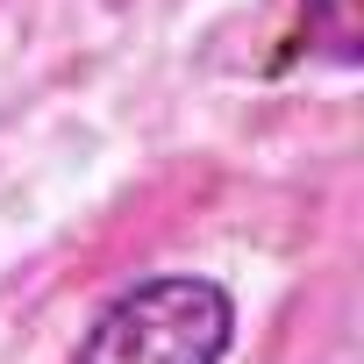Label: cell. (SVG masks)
I'll list each match as a JSON object with an SVG mask.
<instances>
[{"label": "cell", "mask_w": 364, "mask_h": 364, "mask_svg": "<svg viewBox=\"0 0 364 364\" xmlns=\"http://www.w3.org/2000/svg\"><path fill=\"white\" fill-rule=\"evenodd\" d=\"M236 343V300L208 272H157L122 286L79 336L72 364H222Z\"/></svg>", "instance_id": "cell-1"}, {"label": "cell", "mask_w": 364, "mask_h": 364, "mask_svg": "<svg viewBox=\"0 0 364 364\" xmlns=\"http://www.w3.org/2000/svg\"><path fill=\"white\" fill-rule=\"evenodd\" d=\"M300 50L307 58H328V65H357L364 58V29H357V0H307L300 15Z\"/></svg>", "instance_id": "cell-2"}]
</instances>
